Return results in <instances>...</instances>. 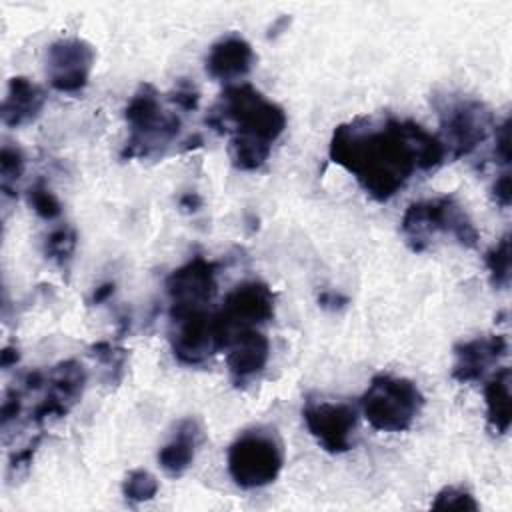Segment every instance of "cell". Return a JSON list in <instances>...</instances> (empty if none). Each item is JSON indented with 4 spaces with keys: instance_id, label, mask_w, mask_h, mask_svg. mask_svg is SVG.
Instances as JSON below:
<instances>
[{
    "instance_id": "1",
    "label": "cell",
    "mask_w": 512,
    "mask_h": 512,
    "mask_svg": "<svg viewBox=\"0 0 512 512\" xmlns=\"http://www.w3.org/2000/svg\"><path fill=\"white\" fill-rule=\"evenodd\" d=\"M328 156L376 202H388L416 174L446 160L444 144L422 124L392 114L356 116L334 128Z\"/></svg>"
},
{
    "instance_id": "2",
    "label": "cell",
    "mask_w": 512,
    "mask_h": 512,
    "mask_svg": "<svg viewBox=\"0 0 512 512\" xmlns=\"http://www.w3.org/2000/svg\"><path fill=\"white\" fill-rule=\"evenodd\" d=\"M206 122L220 134L230 130L228 154L238 170L266 164L274 142L284 134L288 118L280 104L248 82L228 84Z\"/></svg>"
},
{
    "instance_id": "3",
    "label": "cell",
    "mask_w": 512,
    "mask_h": 512,
    "mask_svg": "<svg viewBox=\"0 0 512 512\" xmlns=\"http://www.w3.org/2000/svg\"><path fill=\"white\" fill-rule=\"evenodd\" d=\"M124 118L130 136L122 148V158H148L162 152L174 142L182 130V120L176 112L162 106L160 94L152 84H140L126 104Z\"/></svg>"
},
{
    "instance_id": "4",
    "label": "cell",
    "mask_w": 512,
    "mask_h": 512,
    "mask_svg": "<svg viewBox=\"0 0 512 512\" xmlns=\"http://www.w3.org/2000/svg\"><path fill=\"white\" fill-rule=\"evenodd\" d=\"M400 232L414 252L426 250L436 234H448L466 248H474L480 240L474 222L452 196L410 204L402 216Z\"/></svg>"
},
{
    "instance_id": "5",
    "label": "cell",
    "mask_w": 512,
    "mask_h": 512,
    "mask_svg": "<svg viewBox=\"0 0 512 512\" xmlns=\"http://www.w3.org/2000/svg\"><path fill=\"white\" fill-rule=\"evenodd\" d=\"M228 474L236 486L254 490L272 484L284 466V442L272 426H252L228 448Z\"/></svg>"
},
{
    "instance_id": "6",
    "label": "cell",
    "mask_w": 512,
    "mask_h": 512,
    "mask_svg": "<svg viewBox=\"0 0 512 512\" xmlns=\"http://www.w3.org/2000/svg\"><path fill=\"white\" fill-rule=\"evenodd\" d=\"M446 156L464 158L482 146L496 130L492 110L472 96L444 94L434 98Z\"/></svg>"
},
{
    "instance_id": "7",
    "label": "cell",
    "mask_w": 512,
    "mask_h": 512,
    "mask_svg": "<svg viewBox=\"0 0 512 512\" xmlns=\"http://www.w3.org/2000/svg\"><path fill=\"white\" fill-rule=\"evenodd\" d=\"M424 406L420 388L402 376L376 374L360 398L366 422L380 432L408 430Z\"/></svg>"
},
{
    "instance_id": "8",
    "label": "cell",
    "mask_w": 512,
    "mask_h": 512,
    "mask_svg": "<svg viewBox=\"0 0 512 512\" xmlns=\"http://www.w3.org/2000/svg\"><path fill=\"white\" fill-rule=\"evenodd\" d=\"M274 292L262 280H248L234 286L218 312H214L220 350L242 330L260 328L274 318Z\"/></svg>"
},
{
    "instance_id": "9",
    "label": "cell",
    "mask_w": 512,
    "mask_h": 512,
    "mask_svg": "<svg viewBox=\"0 0 512 512\" xmlns=\"http://www.w3.org/2000/svg\"><path fill=\"white\" fill-rule=\"evenodd\" d=\"M172 354L186 366H198L220 350L214 312L204 308L170 310L168 332Z\"/></svg>"
},
{
    "instance_id": "10",
    "label": "cell",
    "mask_w": 512,
    "mask_h": 512,
    "mask_svg": "<svg viewBox=\"0 0 512 512\" xmlns=\"http://www.w3.org/2000/svg\"><path fill=\"white\" fill-rule=\"evenodd\" d=\"M302 418L308 432L328 454H344L354 446L358 414L352 404L308 398L302 406Z\"/></svg>"
},
{
    "instance_id": "11",
    "label": "cell",
    "mask_w": 512,
    "mask_h": 512,
    "mask_svg": "<svg viewBox=\"0 0 512 512\" xmlns=\"http://www.w3.org/2000/svg\"><path fill=\"white\" fill-rule=\"evenodd\" d=\"M96 52L92 44L82 38H60L48 46L46 76L54 90L76 94L86 88Z\"/></svg>"
},
{
    "instance_id": "12",
    "label": "cell",
    "mask_w": 512,
    "mask_h": 512,
    "mask_svg": "<svg viewBox=\"0 0 512 512\" xmlns=\"http://www.w3.org/2000/svg\"><path fill=\"white\" fill-rule=\"evenodd\" d=\"M218 264L204 256H194L166 278V294L170 298V310L204 308L218 292Z\"/></svg>"
},
{
    "instance_id": "13",
    "label": "cell",
    "mask_w": 512,
    "mask_h": 512,
    "mask_svg": "<svg viewBox=\"0 0 512 512\" xmlns=\"http://www.w3.org/2000/svg\"><path fill=\"white\" fill-rule=\"evenodd\" d=\"M508 354V338L504 334L476 336L454 346L452 378L468 384L482 380L486 372Z\"/></svg>"
},
{
    "instance_id": "14",
    "label": "cell",
    "mask_w": 512,
    "mask_h": 512,
    "mask_svg": "<svg viewBox=\"0 0 512 512\" xmlns=\"http://www.w3.org/2000/svg\"><path fill=\"white\" fill-rule=\"evenodd\" d=\"M226 366L234 386L250 384L268 364L270 340L260 328L242 330L226 344Z\"/></svg>"
},
{
    "instance_id": "15",
    "label": "cell",
    "mask_w": 512,
    "mask_h": 512,
    "mask_svg": "<svg viewBox=\"0 0 512 512\" xmlns=\"http://www.w3.org/2000/svg\"><path fill=\"white\" fill-rule=\"evenodd\" d=\"M256 62V54L246 38L240 34H226L218 38L206 56V72L222 82H232L246 76Z\"/></svg>"
},
{
    "instance_id": "16",
    "label": "cell",
    "mask_w": 512,
    "mask_h": 512,
    "mask_svg": "<svg viewBox=\"0 0 512 512\" xmlns=\"http://www.w3.org/2000/svg\"><path fill=\"white\" fill-rule=\"evenodd\" d=\"M46 104V92L26 76H12L2 100V122L10 128H18L34 122Z\"/></svg>"
},
{
    "instance_id": "17",
    "label": "cell",
    "mask_w": 512,
    "mask_h": 512,
    "mask_svg": "<svg viewBox=\"0 0 512 512\" xmlns=\"http://www.w3.org/2000/svg\"><path fill=\"white\" fill-rule=\"evenodd\" d=\"M200 442H202V428L198 420L182 418L176 424L172 438L158 450L160 468L172 478L182 476L192 466Z\"/></svg>"
},
{
    "instance_id": "18",
    "label": "cell",
    "mask_w": 512,
    "mask_h": 512,
    "mask_svg": "<svg viewBox=\"0 0 512 512\" xmlns=\"http://www.w3.org/2000/svg\"><path fill=\"white\" fill-rule=\"evenodd\" d=\"M486 400V424L488 428L504 436L510 430L512 422V396H510V368L500 366L484 384Z\"/></svg>"
},
{
    "instance_id": "19",
    "label": "cell",
    "mask_w": 512,
    "mask_h": 512,
    "mask_svg": "<svg viewBox=\"0 0 512 512\" xmlns=\"http://www.w3.org/2000/svg\"><path fill=\"white\" fill-rule=\"evenodd\" d=\"M86 382H88L86 368L74 358L58 362L46 374L48 396L64 404L68 410L82 398Z\"/></svg>"
},
{
    "instance_id": "20",
    "label": "cell",
    "mask_w": 512,
    "mask_h": 512,
    "mask_svg": "<svg viewBox=\"0 0 512 512\" xmlns=\"http://www.w3.org/2000/svg\"><path fill=\"white\" fill-rule=\"evenodd\" d=\"M76 242H78V234L72 226H66V224L58 226L44 240V256L50 262H54L58 268L66 270L76 250Z\"/></svg>"
},
{
    "instance_id": "21",
    "label": "cell",
    "mask_w": 512,
    "mask_h": 512,
    "mask_svg": "<svg viewBox=\"0 0 512 512\" xmlns=\"http://www.w3.org/2000/svg\"><path fill=\"white\" fill-rule=\"evenodd\" d=\"M484 264L494 288H508L510 284V234H504L486 254Z\"/></svg>"
},
{
    "instance_id": "22",
    "label": "cell",
    "mask_w": 512,
    "mask_h": 512,
    "mask_svg": "<svg viewBox=\"0 0 512 512\" xmlns=\"http://www.w3.org/2000/svg\"><path fill=\"white\" fill-rule=\"evenodd\" d=\"M160 484L156 480V476L144 468H136L130 470L122 482V494L126 496V500L130 502H146L152 500L158 492Z\"/></svg>"
},
{
    "instance_id": "23",
    "label": "cell",
    "mask_w": 512,
    "mask_h": 512,
    "mask_svg": "<svg viewBox=\"0 0 512 512\" xmlns=\"http://www.w3.org/2000/svg\"><path fill=\"white\" fill-rule=\"evenodd\" d=\"M90 356L108 370L110 382H118L122 378V372H124V366H126V358H128L126 348H122V346H118L114 342L102 340V342H96V344L90 346Z\"/></svg>"
},
{
    "instance_id": "24",
    "label": "cell",
    "mask_w": 512,
    "mask_h": 512,
    "mask_svg": "<svg viewBox=\"0 0 512 512\" xmlns=\"http://www.w3.org/2000/svg\"><path fill=\"white\" fill-rule=\"evenodd\" d=\"M26 200L30 208L44 220H56L62 214V202L58 196L46 186L44 180H36L28 190H26Z\"/></svg>"
},
{
    "instance_id": "25",
    "label": "cell",
    "mask_w": 512,
    "mask_h": 512,
    "mask_svg": "<svg viewBox=\"0 0 512 512\" xmlns=\"http://www.w3.org/2000/svg\"><path fill=\"white\" fill-rule=\"evenodd\" d=\"M26 168V156L20 146L12 142H4L0 150V176H2V190L10 194V186L16 184Z\"/></svg>"
},
{
    "instance_id": "26",
    "label": "cell",
    "mask_w": 512,
    "mask_h": 512,
    "mask_svg": "<svg viewBox=\"0 0 512 512\" xmlns=\"http://www.w3.org/2000/svg\"><path fill=\"white\" fill-rule=\"evenodd\" d=\"M432 508L434 510H470L476 512L478 510V502L472 496V492H468L462 486H444L432 500Z\"/></svg>"
},
{
    "instance_id": "27",
    "label": "cell",
    "mask_w": 512,
    "mask_h": 512,
    "mask_svg": "<svg viewBox=\"0 0 512 512\" xmlns=\"http://www.w3.org/2000/svg\"><path fill=\"white\" fill-rule=\"evenodd\" d=\"M38 444H40V438H34L28 446L20 448L18 452H14L10 456V460H8V478H16L20 472H26L30 468Z\"/></svg>"
},
{
    "instance_id": "28",
    "label": "cell",
    "mask_w": 512,
    "mask_h": 512,
    "mask_svg": "<svg viewBox=\"0 0 512 512\" xmlns=\"http://www.w3.org/2000/svg\"><path fill=\"white\" fill-rule=\"evenodd\" d=\"M170 102H174L178 108H182L186 112H192L198 108L200 94L190 82H178V86L170 94Z\"/></svg>"
},
{
    "instance_id": "29",
    "label": "cell",
    "mask_w": 512,
    "mask_h": 512,
    "mask_svg": "<svg viewBox=\"0 0 512 512\" xmlns=\"http://www.w3.org/2000/svg\"><path fill=\"white\" fill-rule=\"evenodd\" d=\"M494 156L500 164H510V120L506 118L502 124H496L494 130Z\"/></svg>"
},
{
    "instance_id": "30",
    "label": "cell",
    "mask_w": 512,
    "mask_h": 512,
    "mask_svg": "<svg viewBox=\"0 0 512 512\" xmlns=\"http://www.w3.org/2000/svg\"><path fill=\"white\" fill-rule=\"evenodd\" d=\"M22 412V400L18 390H10L2 402V428L6 430L12 420H16Z\"/></svg>"
},
{
    "instance_id": "31",
    "label": "cell",
    "mask_w": 512,
    "mask_h": 512,
    "mask_svg": "<svg viewBox=\"0 0 512 512\" xmlns=\"http://www.w3.org/2000/svg\"><path fill=\"white\" fill-rule=\"evenodd\" d=\"M492 198L496 200L498 206L508 208L510 200H512V188H510V172H502L494 184H492Z\"/></svg>"
},
{
    "instance_id": "32",
    "label": "cell",
    "mask_w": 512,
    "mask_h": 512,
    "mask_svg": "<svg viewBox=\"0 0 512 512\" xmlns=\"http://www.w3.org/2000/svg\"><path fill=\"white\" fill-rule=\"evenodd\" d=\"M348 302H350L348 296H344V294H340V292H336V290H322V292L318 294V304H320V308H324V310L336 312V310L346 308Z\"/></svg>"
},
{
    "instance_id": "33",
    "label": "cell",
    "mask_w": 512,
    "mask_h": 512,
    "mask_svg": "<svg viewBox=\"0 0 512 512\" xmlns=\"http://www.w3.org/2000/svg\"><path fill=\"white\" fill-rule=\"evenodd\" d=\"M114 292H116V284L114 282H104L98 288H94V292L90 296V304H102L108 298H112Z\"/></svg>"
},
{
    "instance_id": "34",
    "label": "cell",
    "mask_w": 512,
    "mask_h": 512,
    "mask_svg": "<svg viewBox=\"0 0 512 512\" xmlns=\"http://www.w3.org/2000/svg\"><path fill=\"white\" fill-rule=\"evenodd\" d=\"M178 204L184 212H196L202 206V198L198 196V192H186Z\"/></svg>"
},
{
    "instance_id": "35",
    "label": "cell",
    "mask_w": 512,
    "mask_h": 512,
    "mask_svg": "<svg viewBox=\"0 0 512 512\" xmlns=\"http://www.w3.org/2000/svg\"><path fill=\"white\" fill-rule=\"evenodd\" d=\"M18 360H20V352H18V348H14V346H6V348L0 352V364H2L4 370H8L10 366H16Z\"/></svg>"
}]
</instances>
